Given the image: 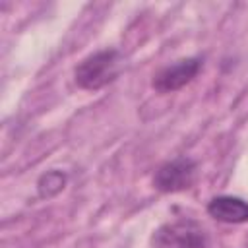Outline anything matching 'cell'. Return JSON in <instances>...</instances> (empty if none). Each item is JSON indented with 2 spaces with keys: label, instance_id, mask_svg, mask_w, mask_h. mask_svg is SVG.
Returning <instances> with one entry per match:
<instances>
[{
  "label": "cell",
  "instance_id": "obj_1",
  "mask_svg": "<svg viewBox=\"0 0 248 248\" xmlns=\"http://www.w3.org/2000/svg\"><path fill=\"white\" fill-rule=\"evenodd\" d=\"M122 66V56L116 48H103L85 56L74 68V81L79 89L99 91L112 83Z\"/></svg>",
  "mask_w": 248,
  "mask_h": 248
},
{
  "label": "cell",
  "instance_id": "obj_2",
  "mask_svg": "<svg viewBox=\"0 0 248 248\" xmlns=\"http://www.w3.org/2000/svg\"><path fill=\"white\" fill-rule=\"evenodd\" d=\"M153 248H209L203 227L194 219H176L161 225L151 236Z\"/></svg>",
  "mask_w": 248,
  "mask_h": 248
},
{
  "label": "cell",
  "instance_id": "obj_3",
  "mask_svg": "<svg viewBox=\"0 0 248 248\" xmlns=\"http://www.w3.org/2000/svg\"><path fill=\"white\" fill-rule=\"evenodd\" d=\"M196 172L198 165L194 159L180 155L174 157L167 163H163L155 174H153V188L163 192V194H174V192H184L192 188L196 182Z\"/></svg>",
  "mask_w": 248,
  "mask_h": 248
},
{
  "label": "cell",
  "instance_id": "obj_4",
  "mask_svg": "<svg viewBox=\"0 0 248 248\" xmlns=\"http://www.w3.org/2000/svg\"><path fill=\"white\" fill-rule=\"evenodd\" d=\"M202 66H203V60L200 56H188V58L176 60L174 64L161 68L153 76L151 85L157 93H174L184 85H188L190 81H194Z\"/></svg>",
  "mask_w": 248,
  "mask_h": 248
},
{
  "label": "cell",
  "instance_id": "obj_5",
  "mask_svg": "<svg viewBox=\"0 0 248 248\" xmlns=\"http://www.w3.org/2000/svg\"><path fill=\"white\" fill-rule=\"evenodd\" d=\"M207 213L215 221L238 225L248 221V202L236 196H215L207 203Z\"/></svg>",
  "mask_w": 248,
  "mask_h": 248
},
{
  "label": "cell",
  "instance_id": "obj_6",
  "mask_svg": "<svg viewBox=\"0 0 248 248\" xmlns=\"http://www.w3.org/2000/svg\"><path fill=\"white\" fill-rule=\"evenodd\" d=\"M66 182H68V174L58 170V169H52V170H46L45 174L39 176L37 180V192L41 198H54L56 194H60L64 188H66Z\"/></svg>",
  "mask_w": 248,
  "mask_h": 248
}]
</instances>
